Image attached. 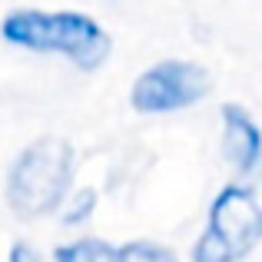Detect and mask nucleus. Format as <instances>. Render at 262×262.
Wrapping results in <instances>:
<instances>
[{
  "label": "nucleus",
  "mask_w": 262,
  "mask_h": 262,
  "mask_svg": "<svg viewBox=\"0 0 262 262\" xmlns=\"http://www.w3.org/2000/svg\"><path fill=\"white\" fill-rule=\"evenodd\" d=\"M77 176V149L63 136H40L17 153L7 169V209L24 223H37L63 206Z\"/></svg>",
  "instance_id": "f03ea898"
},
{
  "label": "nucleus",
  "mask_w": 262,
  "mask_h": 262,
  "mask_svg": "<svg viewBox=\"0 0 262 262\" xmlns=\"http://www.w3.org/2000/svg\"><path fill=\"white\" fill-rule=\"evenodd\" d=\"M120 262H179L176 249L156 239H133L120 246Z\"/></svg>",
  "instance_id": "6e6552de"
},
{
  "label": "nucleus",
  "mask_w": 262,
  "mask_h": 262,
  "mask_svg": "<svg viewBox=\"0 0 262 262\" xmlns=\"http://www.w3.org/2000/svg\"><path fill=\"white\" fill-rule=\"evenodd\" d=\"M219 123H223L219 149H223V163L232 169V176H249L252 169H259L262 166V129L256 116L243 103H223Z\"/></svg>",
  "instance_id": "39448f33"
},
{
  "label": "nucleus",
  "mask_w": 262,
  "mask_h": 262,
  "mask_svg": "<svg viewBox=\"0 0 262 262\" xmlns=\"http://www.w3.org/2000/svg\"><path fill=\"white\" fill-rule=\"evenodd\" d=\"M0 37L10 47L30 53H53V57L70 60L77 70L93 73L113 53L110 33L93 17L80 10H37V7H20L10 10L0 24Z\"/></svg>",
  "instance_id": "f257e3e1"
},
{
  "label": "nucleus",
  "mask_w": 262,
  "mask_h": 262,
  "mask_svg": "<svg viewBox=\"0 0 262 262\" xmlns=\"http://www.w3.org/2000/svg\"><path fill=\"white\" fill-rule=\"evenodd\" d=\"M262 243V166L236 176L212 196L189 262H243Z\"/></svg>",
  "instance_id": "7ed1b4c3"
},
{
  "label": "nucleus",
  "mask_w": 262,
  "mask_h": 262,
  "mask_svg": "<svg viewBox=\"0 0 262 262\" xmlns=\"http://www.w3.org/2000/svg\"><path fill=\"white\" fill-rule=\"evenodd\" d=\"M50 262H120V246L100 236H77L60 243L50 252Z\"/></svg>",
  "instance_id": "423d86ee"
},
{
  "label": "nucleus",
  "mask_w": 262,
  "mask_h": 262,
  "mask_svg": "<svg viewBox=\"0 0 262 262\" xmlns=\"http://www.w3.org/2000/svg\"><path fill=\"white\" fill-rule=\"evenodd\" d=\"M7 262H43V252L33 243H27V239H17V243H10Z\"/></svg>",
  "instance_id": "1a4fd4ad"
},
{
  "label": "nucleus",
  "mask_w": 262,
  "mask_h": 262,
  "mask_svg": "<svg viewBox=\"0 0 262 262\" xmlns=\"http://www.w3.org/2000/svg\"><path fill=\"white\" fill-rule=\"evenodd\" d=\"M96 206H100V192L93 186H77V189H70V196L57 209V219L63 229H80V226H86L96 216Z\"/></svg>",
  "instance_id": "0eeeda50"
},
{
  "label": "nucleus",
  "mask_w": 262,
  "mask_h": 262,
  "mask_svg": "<svg viewBox=\"0 0 262 262\" xmlns=\"http://www.w3.org/2000/svg\"><path fill=\"white\" fill-rule=\"evenodd\" d=\"M212 90L206 67L192 60H160L146 67L129 86V106L143 116H169L179 110H192Z\"/></svg>",
  "instance_id": "20e7f679"
}]
</instances>
